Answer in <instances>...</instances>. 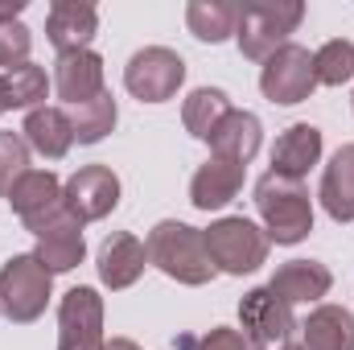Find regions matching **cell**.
<instances>
[{
    "label": "cell",
    "mask_w": 354,
    "mask_h": 350,
    "mask_svg": "<svg viewBox=\"0 0 354 350\" xmlns=\"http://www.w3.org/2000/svg\"><path fill=\"white\" fill-rule=\"evenodd\" d=\"M322 149H326L322 128H313V124H292V128H284V132L276 136V145H272V174L305 181V174L322 161Z\"/></svg>",
    "instance_id": "ac0fdd59"
},
{
    "label": "cell",
    "mask_w": 354,
    "mask_h": 350,
    "mask_svg": "<svg viewBox=\"0 0 354 350\" xmlns=\"http://www.w3.org/2000/svg\"><path fill=\"white\" fill-rule=\"evenodd\" d=\"M29 50H33V33L12 21V25H0V66L12 71V66H25L29 62Z\"/></svg>",
    "instance_id": "f1b7e54d"
},
{
    "label": "cell",
    "mask_w": 354,
    "mask_h": 350,
    "mask_svg": "<svg viewBox=\"0 0 354 350\" xmlns=\"http://www.w3.org/2000/svg\"><path fill=\"white\" fill-rule=\"evenodd\" d=\"M227 116H231V99H227V91H218V87L189 91L185 103H181V124H185V132H189L194 140H206V145H210L214 128H218Z\"/></svg>",
    "instance_id": "603a6c76"
},
{
    "label": "cell",
    "mask_w": 354,
    "mask_h": 350,
    "mask_svg": "<svg viewBox=\"0 0 354 350\" xmlns=\"http://www.w3.org/2000/svg\"><path fill=\"white\" fill-rule=\"evenodd\" d=\"M37 264L50 272V276H58V272H71V268H79V264L87 260V239H83V223L75 219V214H62L50 231H41L37 235Z\"/></svg>",
    "instance_id": "ffe728a7"
},
{
    "label": "cell",
    "mask_w": 354,
    "mask_h": 350,
    "mask_svg": "<svg viewBox=\"0 0 354 350\" xmlns=\"http://www.w3.org/2000/svg\"><path fill=\"white\" fill-rule=\"evenodd\" d=\"M8 111V87H4V75H0V116Z\"/></svg>",
    "instance_id": "d6a6232c"
},
{
    "label": "cell",
    "mask_w": 354,
    "mask_h": 350,
    "mask_svg": "<svg viewBox=\"0 0 354 350\" xmlns=\"http://www.w3.org/2000/svg\"><path fill=\"white\" fill-rule=\"evenodd\" d=\"M54 91L66 107H79L103 95V58L95 50H71V54H58L54 62Z\"/></svg>",
    "instance_id": "5bb4252c"
},
{
    "label": "cell",
    "mask_w": 354,
    "mask_h": 350,
    "mask_svg": "<svg viewBox=\"0 0 354 350\" xmlns=\"http://www.w3.org/2000/svg\"><path fill=\"white\" fill-rule=\"evenodd\" d=\"M21 136L29 145V153L46 157V161H62L75 149V128H71V111L62 107H33L21 124Z\"/></svg>",
    "instance_id": "d6986e66"
},
{
    "label": "cell",
    "mask_w": 354,
    "mask_h": 350,
    "mask_svg": "<svg viewBox=\"0 0 354 350\" xmlns=\"http://www.w3.org/2000/svg\"><path fill=\"white\" fill-rule=\"evenodd\" d=\"M115 120H120V107H115L111 91H103V95L91 99V103L71 107V128H75V140H79V145H99V140L115 128Z\"/></svg>",
    "instance_id": "d4e9b609"
},
{
    "label": "cell",
    "mask_w": 354,
    "mask_h": 350,
    "mask_svg": "<svg viewBox=\"0 0 354 350\" xmlns=\"http://www.w3.org/2000/svg\"><path fill=\"white\" fill-rule=\"evenodd\" d=\"M99 33V12L91 0H54L50 12H46V37L58 54H71V50H91Z\"/></svg>",
    "instance_id": "4fadbf2b"
},
{
    "label": "cell",
    "mask_w": 354,
    "mask_h": 350,
    "mask_svg": "<svg viewBox=\"0 0 354 350\" xmlns=\"http://www.w3.org/2000/svg\"><path fill=\"white\" fill-rule=\"evenodd\" d=\"M29 174V145L21 132H0V198Z\"/></svg>",
    "instance_id": "83f0119b"
},
{
    "label": "cell",
    "mask_w": 354,
    "mask_h": 350,
    "mask_svg": "<svg viewBox=\"0 0 354 350\" xmlns=\"http://www.w3.org/2000/svg\"><path fill=\"white\" fill-rule=\"evenodd\" d=\"M235 17H239V4L231 0H189L185 4V29L210 46L235 37Z\"/></svg>",
    "instance_id": "cb8c5ba5"
},
{
    "label": "cell",
    "mask_w": 354,
    "mask_h": 350,
    "mask_svg": "<svg viewBox=\"0 0 354 350\" xmlns=\"http://www.w3.org/2000/svg\"><path fill=\"white\" fill-rule=\"evenodd\" d=\"M181 83H185V62L169 46H145L124 66V87L140 103H165L181 91Z\"/></svg>",
    "instance_id": "8992f818"
},
{
    "label": "cell",
    "mask_w": 354,
    "mask_h": 350,
    "mask_svg": "<svg viewBox=\"0 0 354 350\" xmlns=\"http://www.w3.org/2000/svg\"><path fill=\"white\" fill-rule=\"evenodd\" d=\"M268 288L288 305H322V297H330L334 288V272L317 260H288L272 272Z\"/></svg>",
    "instance_id": "9a60e30c"
},
{
    "label": "cell",
    "mask_w": 354,
    "mask_h": 350,
    "mask_svg": "<svg viewBox=\"0 0 354 350\" xmlns=\"http://www.w3.org/2000/svg\"><path fill=\"white\" fill-rule=\"evenodd\" d=\"M264 145V124L256 111H243V107H231V116L214 128L210 136V157H223V161H235V165H252L256 153Z\"/></svg>",
    "instance_id": "2e32d148"
},
{
    "label": "cell",
    "mask_w": 354,
    "mask_h": 350,
    "mask_svg": "<svg viewBox=\"0 0 354 350\" xmlns=\"http://www.w3.org/2000/svg\"><path fill=\"white\" fill-rule=\"evenodd\" d=\"M313 75H317V87H342V83H351L354 79V42L330 37L313 54Z\"/></svg>",
    "instance_id": "4316f807"
},
{
    "label": "cell",
    "mask_w": 354,
    "mask_h": 350,
    "mask_svg": "<svg viewBox=\"0 0 354 350\" xmlns=\"http://www.w3.org/2000/svg\"><path fill=\"white\" fill-rule=\"evenodd\" d=\"M317 198H322V206L334 223H354V145H342L330 157Z\"/></svg>",
    "instance_id": "7402d4cb"
},
{
    "label": "cell",
    "mask_w": 354,
    "mask_h": 350,
    "mask_svg": "<svg viewBox=\"0 0 354 350\" xmlns=\"http://www.w3.org/2000/svg\"><path fill=\"white\" fill-rule=\"evenodd\" d=\"M239 330L248 338H256L260 347H284L297 334L292 305L284 297H276L268 284H260V288L243 293V301H239Z\"/></svg>",
    "instance_id": "30bf717a"
},
{
    "label": "cell",
    "mask_w": 354,
    "mask_h": 350,
    "mask_svg": "<svg viewBox=\"0 0 354 350\" xmlns=\"http://www.w3.org/2000/svg\"><path fill=\"white\" fill-rule=\"evenodd\" d=\"M99 280L111 288V293H124V288H132L140 276H145V268H149V248H145V239H136V235H128V231H111L103 243H99Z\"/></svg>",
    "instance_id": "7c38bea8"
},
{
    "label": "cell",
    "mask_w": 354,
    "mask_h": 350,
    "mask_svg": "<svg viewBox=\"0 0 354 350\" xmlns=\"http://www.w3.org/2000/svg\"><path fill=\"white\" fill-rule=\"evenodd\" d=\"M243 177H248L243 165L223 161V157H210L206 165H198L194 177H189V202H194V210H206V214L210 210H223L227 202L239 198Z\"/></svg>",
    "instance_id": "e0dca14e"
},
{
    "label": "cell",
    "mask_w": 354,
    "mask_h": 350,
    "mask_svg": "<svg viewBox=\"0 0 354 350\" xmlns=\"http://www.w3.org/2000/svg\"><path fill=\"white\" fill-rule=\"evenodd\" d=\"M103 297L79 284L58 301V350H103Z\"/></svg>",
    "instance_id": "9c48e42d"
},
{
    "label": "cell",
    "mask_w": 354,
    "mask_h": 350,
    "mask_svg": "<svg viewBox=\"0 0 354 350\" xmlns=\"http://www.w3.org/2000/svg\"><path fill=\"white\" fill-rule=\"evenodd\" d=\"M8 206L17 210V219L25 223L29 235H41L62 214H71V206H66V181H58V174H50V169H29L8 190Z\"/></svg>",
    "instance_id": "52a82bcc"
},
{
    "label": "cell",
    "mask_w": 354,
    "mask_h": 350,
    "mask_svg": "<svg viewBox=\"0 0 354 350\" xmlns=\"http://www.w3.org/2000/svg\"><path fill=\"white\" fill-rule=\"evenodd\" d=\"M301 21H305L301 0H248V4H239V17H235L239 54L252 62H268L280 46H288V37L301 29Z\"/></svg>",
    "instance_id": "3957f363"
},
{
    "label": "cell",
    "mask_w": 354,
    "mask_h": 350,
    "mask_svg": "<svg viewBox=\"0 0 354 350\" xmlns=\"http://www.w3.org/2000/svg\"><path fill=\"white\" fill-rule=\"evenodd\" d=\"M145 248H149V264L161 268V272H165L169 280H177V284L202 288V284H210V280L218 276V268L210 264V252H206L202 231L189 227V223L161 219V223L149 231Z\"/></svg>",
    "instance_id": "6da1fadb"
},
{
    "label": "cell",
    "mask_w": 354,
    "mask_h": 350,
    "mask_svg": "<svg viewBox=\"0 0 354 350\" xmlns=\"http://www.w3.org/2000/svg\"><path fill=\"white\" fill-rule=\"evenodd\" d=\"M54 297V276L37 264L33 252H21L0 268V313L12 326H29L46 313Z\"/></svg>",
    "instance_id": "5b68a950"
},
{
    "label": "cell",
    "mask_w": 354,
    "mask_h": 350,
    "mask_svg": "<svg viewBox=\"0 0 354 350\" xmlns=\"http://www.w3.org/2000/svg\"><path fill=\"white\" fill-rule=\"evenodd\" d=\"M351 103H354V95H351Z\"/></svg>",
    "instance_id": "836d02e7"
},
{
    "label": "cell",
    "mask_w": 354,
    "mask_h": 350,
    "mask_svg": "<svg viewBox=\"0 0 354 350\" xmlns=\"http://www.w3.org/2000/svg\"><path fill=\"white\" fill-rule=\"evenodd\" d=\"M21 12H25V0H0V25L21 21Z\"/></svg>",
    "instance_id": "4dcf8cb0"
},
{
    "label": "cell",
    "mask_w": 354,
    "mask_h": 350,
    "mask_svg": "<svg viewBox=\"0 0 354 350\" xmlns=\"http://www.w3.org/2000/svg\"><path fill=\"white\" fill-rule=\"evenodd\" d=\"M260 91L264 99L280 103V107H292V103H305L313 91H317V75H313V54L297 42L280 46L260 71Z\"/></svg>",
    "instance_id": "ba28073f"
},
{
    "label": "cell",
    "mask_w": 354,
    "mask_h": 350,
    "mask_svg": "<svg viewBox=\"0 0 354 350\" xmlns=\"http://www.w3.org/2000/svg\"><path fill=\"white\" fill-rule=\"evenodd\" d=\"M297 330L301 350H354V313L346 305H313Z\"/></svg>",
    "instance_id": "44dd1931"
},
{
    "label": "cell",
    "mask_w": 354,
    "mask_h": 350,
    "mask_svg": "<svg viewBox=\"0 0 354 350\" xmlns=\"http://www.w3.org/2000/svg\"><path fill=\"white\" fill-rule=\"evenodd\" d=\"M103 350H140V347H136L132 338H107V347Z\"/></svg>",
    "instance_id": "1f68e13d"
},
{
    "label": "cell",
    "mask_w": 354,
    "mask_h": 350,
    "mask_svg": "<svg viewBox=\"0 0 354 350\" xmlns=\"http://www.w3.org/2000/svg\"><path fill=\"white\" fill-rule=\"evenodd\" d=\"M256 210L264 219L268 243L292 248V243L309 239V231H313V198H309L305 181H292V177H280L268 169L256 181Z\"/></svg>",
    "instance_id": "7a4b0ae2"
},
{
    "label": "cell",
    "mask_w": 354,
    "mask_h": 350,
    "mask_svg": "<svg viewBox=\"0 0 354 350\" xmlns=\"http://www.w3.org/2000/svg\"><path fill=\"white\" fill-rule=\"evenodd\" d=\"M189 350H268L256 338H248L243 330H231V326H214L210 334H202L198 342H189Z\"/></svg>",
    "instance_id": "f546056e"
},
{
    "label": "cell",
    "mask_w": 354,
    "mask_h": 350,
    "mask_svg": "<svg viewBox=\"0 0 354 350\" xmlns=\"http://www.w3.org/2000/svg\"><path fill=\"white\" fill-rule=\"evenodd\" d=\"M206 252H210V264L227 276H252L256 268L268 264V235L264 227H256L252 219L243 214H227V219H214L206 231Z\"/></svg>",
    "instance_id": "277c9868"
},
{
    "label": "cell",
    "mask_w": 354,
    "mask_h": 350,
    "mask_svg": "<svg viewBox=\"0 0 354 350\" xmlns=\"http://www.w3.org/2000/svg\"><path fill=\"white\" fill-rule=\"evenodd\" d=\"M66 206L79 223H99L120 206V177L107 165H83L66 177Z\"/></svg>",
    "instance_id": "8fae6325"
},
{
    "label": "cell",
    "mask_w": 354,
    "mask_h": 350,
    "mask_svg": "<svg viewBox=\"0 0 354 350\" xmlns=\"http://www.w3.org/2000/svg\"><path fill=\"white\" fill-rule=\"evenodd\" d=\"M4 87H8V107L33 111V107H46V95L54 87V79H50L41 66L25 62V66H12V71L4 75Z\"/></svg>",
    "instance_id": "484cf974"
}]
</instances>
